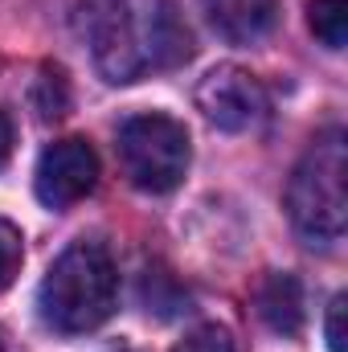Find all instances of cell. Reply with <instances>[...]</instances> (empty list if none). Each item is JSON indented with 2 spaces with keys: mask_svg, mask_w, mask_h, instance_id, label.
<instances>
[{
  "mask_svg": "<svg viewBox=\"0 0 348 352\" xmlns=\"http://www.w3.org/2000/svg\"><path fill=\"white\" fill-rule=\"evenodd\" d=\"M348 148L345 131L332 127L324 131L303 160L295 164L291 184H287V213L295 234L307 246H336L345 238V217H348Z\"/></svg>",
  "mask_w": 348,
  "mask_h": 352,
  "instance_id": "obj_3",
  "label": "cell"
},
{
  "mask_svg": "<svg viewBox=\"0 0 348 352\" xmlns=\"http://www.w3.org/2000/svg\"><path fill=\"white\" fill-rule=\"evenodd\" d=\"M188 131L173 115H131L119 127V160L144 192H173L188 173Z\"/></svg>",
  "mask_w": 348,
  "mask_h": 352,
  "instance_id": "obj_4",
  "label": "cell"
},
{
  "mask_svg": "<svg viewBox=\"0 0 348 352\" xmlns=\"http://www.w3.org/2000/svg\"><path fill=\"white\" fill-rule=\"evenodd\" d=\"M209 25L238 45H250L266 37L279 21V0H205Z\"/></svg>",
  "mask_w": 348,
  "mask_h": 352,
  "instance_id": "obj_7",
  "label": "cell"
},
{
  "mask_svg": "<svg viewBox=\"0 0 348 352\" xmlns=\"http://www.w3.org/2000/svg\"><path fill=\"white\" fill-rule=\"evenodd\" d=\"M90 54L107 82H140L193 58V33L173 0H107L90 21Z\"/></svg>",
  "mask_w": 348,
  "mask_h": 352,
  "instance_id": "obj_1",
  "label": "cell"
},
{
  "mask_svg": "<svg viewBox=\"0 0 348 352\" xmlns=\"http://www.w3.org/2000/svg\"><path fill=\"white\" fill-rule=\"evenodd\" d=\"M12 156V123H8V115L0 111V164Z\"/></svg>",
  "mask_w": 348,
  "mask_h": 352,
  "instance_id": "obj_13",
  "label": "cell"
},
{
  "mask_svg": "<svg viewBox=\"0 0 348 352\" xmlns=\"http://www.w3.org/2000/svg\"><path fill=\"white\" fill-rule=\"evenodd\" d=\"M21 263H25V238L12 221L0 217V291L12 287V278L21 274Z\"/></svg>",
  "mask_w": 348,
  "mask_h": 352,
  "instance_id": "obj_10",
  "label": "cell"
},
{
  "mask_svg": "<svg viewBox=\"0 0 348 352\" xmlns=\"http://www.w3.org/2000/svg\"><path fill=\"white\" fill-rule=\"evenodd\" d=\"M345 295H336L332 303H328V324H324V332H328V349L332 352H345Z\"/></svg>",
  "mask_w": 348,
  "mask_h": 352,
  "instance_id": "obj_12",
  "label": "cell"
},
{
  "mask_svg": "<svg viewBox=\"0 0 348 352\" xmlns=\"http://www.w3.org/2000/svg\"><path fill=\"white\" fill-rule=\"evenodd\" d=\"M173 352H234V340H230V332L226 328H217V324H205V328H193Z\"/></svg>",
  "mask_w": 348,
  "mask_h": 352,
  "instance_id": "obj_11",
  "label": "cell"
},
{
  "mask_svg": "<svg viewBox=\"0 0 348 352\" xmlns=\"http://www.w3.org/2000/svg\"><path fill=\"white\" fill-rule=\"evenodd\" d=\"M254 307H259L262 324L270 332H279V336H299L303 332L307 311H303V287H299L295 274H287V270L270 274L254 295Z\"/></svg>",
  "mask_w": 348,
  "mask_h": 352,
  "instance_id": "obj_8",
  "label": "cell"
},
{
  "mask_svg": "<svg viewBox=\"0 0 348 352\" xmlns=\"http://www.w3.org/2000/svg\"><path fill=\"white\" fill-rule=\"evenodd\" d=\"M119 303V274L98 242H74L62 250L37 287V311L54 332L83 336L102 328Z\"/></svg>",
  "mask_w": 348,
  "mask_h": 352,
  "instance_id": "obj_2",
  "label": "cell"
},
{
  "mask_svg": "<svg viewBox=\"0 0 348 352\" xmlns=\"http://www.w3.org/2000/svg\"><path fill=\"white\" fill-rule=\"evenodd\" d=\"M197 107L217 131H254L266 119V90L242 66H217L201 78Z\"/></svg>",
  "mask_w": 348,
  "mask_h": 352,
  "instance_id": "obj_5",
  "label": "cell"
},
{
  "mask_svg": "<svg viewBox=\"0 0 348 352\" xmlns=\"http://www.w3.org/2000/svg\"><path fill=\"white\" fill-rule=\"evenodd\" d=\"M307 25L328 50H345L348 41V0H307Z\"/></svg>",
  "mask_w": 348,
  "mask_h": 352,
  "instance_id": "obj_9",
  "label": "cell"
},
{
  "mask_svg": "<svg viewBox=\"0 0 348 352\" xmlns=\"http://www.w3.org/2000/svg\"><path fill=\"white\" fill-rule=\"evenodd\" d=\"M98 184V156L87 140H58L37 160V201L45 209H70Z\"/></svg>",
  "mask_w": 348,
  "mask_h": 352,
  "instance_id": "obj_6",
  "label": "cell"
}]
</instances>
